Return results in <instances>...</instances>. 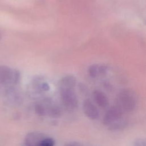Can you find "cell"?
I'll return each instance as SVG.
<instances>
[{
  "label": "cell",
  "mask_w": 146,
  "mask_h": 146,
  "mask_svg": "<svg viewBox=\"0 0 146 146\" xmlns=\"http://www.w3.org/2000/svg\"><path fill=\"white\" fill-rule=\"evenodd\" d=\"M50 90V86L39 77L34 78L27 86V92L30 96L36 98L39 95Z\"/></svg>",
  "instance_id": "277c9868"
},
{
  "label": "cell",
  "mask_w": 146,
  "mask_h": 146,
  "mask_svg": "<svg viewBox=\"0 0 146 146\" xmlns=\"http://www.w3.org/2000/svg\"><path fill=\"white\" fill-rule=\"evenodd\" d=\"M98 64H94L90 66L88 68V74L92 78H96L98 77Z\"/></svg>",
  "instance_id": "8fae6325"
},
{
  "label": "cell",
  "mask_w": 146,
  "mask_h": 146,
  "mask_svg": "<svg viewBox=\"0 0 146 146\" xmlns=\"http://www.w3.org/2000/svg\"><path fill=\"white\" fill-rule=\"evenodd\" d=\"M19 72L7 66L0 65V92H8L19 83Z\"/></svg>",
  "instance_id": "6da1fadb"
},
{
  "label": "cell",
  "mask_w": 146,
  "mask_h": 146,
  "mask_svg": "<svg viewBox=\"0 0 146 146\" xmlns=\"http://www.w3.org/2000/svg\"><path fill=\"white\" fill-rule=\"evenodd\" d=\"M134 145L136 146H145L146 145L145 140L143 139H137L135 141Z\"/></svg>",
  "instance_id": "5bb4252c"
},
{
  "label": "cell",
  "mask_w": 146,
  "mask_h": 146,
  "mask_svg": "<svg viewBox=\"0 0 146 146\" xmlns=\"http://www.w3.org/2000/svg\"><path fill=\"white\" fill-rule=\"evenodd\" d=\"M35 113L39 116H45L46 113V107L44 103H37L35 104L34 107Z\"/></svg>",
  "instance_id": "30bf717a"
},
{
  "label": "cell",
  "mask_w": 146,
  "mask_h": 146,
  "mask_svg": "<svg viewBox=\"0 0 146 146\" xmlns=\"http://www.w3.org/2000/svg\"><path fill=\"white\" fill-rule=\"evenodd\" d=\"M0 39H1V36H0Z\"/></svg>",
  "instance_id": "2e32d148"
},
{
  "label": "cell",
  "mask_w": 146,
  "mask_h": 146,
  "mask_svg": "<svg viewBox=\"0 0 146 146\" xmlns=\"http://www.w3.org/2000/svg\"><path fill=\"white\" fill-rule=\"evenodd\" d=\"M62 103L68 111L75 110L78 106V99L74 88L59 89Z\"/></svg>",
  "instance_id": "3957f363"
},
{
  "label": "cell",
  "mask_w": 146,
  "mask_h": 146,
  "mask_svg": "<svg viewBox=\"0 0 146 146\" xmlns=\"http://www.w3.org/2000/svg\"><path fill=\"white\" fill-rule=\"evenodd\" d=\"M93 96L95 101L99 106L102 108H105L108 105V99L106 94L103 91L99 90L94 91Z\"/></svg>",
  "instance_id": "9c48e42d"
},
{
  "label": "cell",
  "mask_w": 146,
  "mask_h": 146,
  "mask_svg": "<svg viewBox=\"0 0 146 146\" xmlns=\"http://www.w3.org/2000/svg\"><path fill=\"white\" fill-rule=\"evenodd\" d=\"M108 72V67L106 65L102 64L98 66V76H104L107 75Z\"/></svg>",
  "instance_id": "4fadbf2b"
},
{
  "label": "cell",
  "mask_w": 146,
  "mask_h": 146,
  "mask_svg": "<svg viewBox=\"0 0 146 146\" xmlns=\"http://www.w3.org/2000/svg\"><path fill=\"white\" fill-rule=\"evenodd\" d=\"M136 99L134 93L128 90L124 89L121 91L117 96L116 106L123 112L132 111L136 107Z\"/></svg>",
  "instance_id": "7a4b0ae2"
},
{
  "label": "cell",
  "mask_w": 146,
  "mask_h": 146,
  "mask_svg": "<svg viewBox=\"0 0 146 146\" xmlns=\"http://www.w3.org/2000/svg\"><path fill=\"white\" fill-rule=\"evenodd\" d=\"M67 145H80L81 144L79 143H76V141H74V142H71V143H69L68 144H66Z\"/></svg>",
  "instance_id": "9a60e30c"
},
{
  "label": "cell",
  "mask_w": 146,
  "mask_h": 146,
  "mask_svg": "<svg viewBox=\"0 0 146 146\" xmlns=\"http://www.w3.org/2000/svg\"><path fill=\"white\" fill-rule=\"evenodd\" d=\"M55 145V140L50 137H45L40 142L39 146H53Z\"/></svg>",
  "instance_id": "7c38bea8"
},
{
  "label": "cell",
  "mask_w": 146,
  "mask_h": 146,
  "mask_svg": "<svg viewBox=\"0 0 146 146\" xmlns=\"http://www.w3.org/2000/svg\"><path fill=\"white\" fill-rule=\"evenodd\" d=\"M46 136L41 132H30L25 137V144L28 146H39L41 141Z\"/></svg>",
  "instance_id": "52a82bcc"
},
{
  "label": "cell",
  "mask_w": 146,
  "mask_h": 146,
  "mask_svg": "<svg viewBox=\"0 0 146 146\" xmlns=\"http://www.w3.org/2000/svg\"><path fill=\"white\" fill-rule=\"evenodd\" d=\"M123 112L116 106L110 108L103 118V123L106 125H110L122 118Z\"/></svg>",
  "instance_id": "5b68a950"
},
{
  "label": "cell",
  "mask_w": 146,
  "mask_h": 146,
  "mask_svg": "<svg viewBox=\"0 0 146 146\" xmlns=\"http://www.w3.org/2000/svg\"><path fill=\"white\" fill-rule=\"evenodd\" d=\"M76 84V79L74 75H68L63 77L59 82V89L75 88Z\"/></svg>",
  "instance_id": "ba28073f"
},
{
  "label": "cell",
  "mask_w": 146,
  "mask_h": 146,
  "mask_svg": "<svg viewBox=\"0 0 146 146\" xmlns=\"http://www.w3.org/2000/svg\"><path fill=\"white\" fill-rule=\"evenodd\" d=\"M83 108L84 114L89 119L96 120L99 117V111L90 99H87L84 101Z\"/></svg>",
  "instance_id": "8992f818"
}]
</instances>
